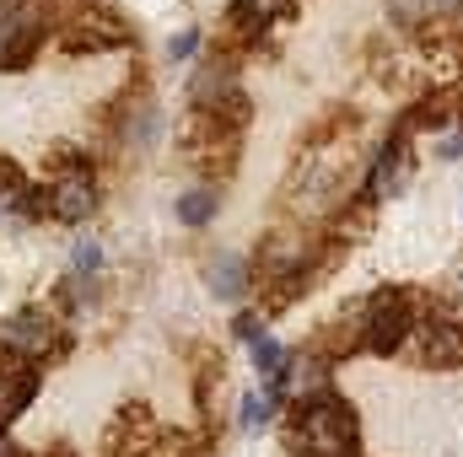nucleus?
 Returning a JSON list of instances; mask_svg holds the SVG:
<instances>
[{"instance_id":"obj_1","label":"nucleus","mask_w":463,"mask_h":457,"mask_svg":"<svg viewBox=\"0 0 463 457\" xmlns=\"http://www.w3.org/2000/svg\"><path fill=\"white\" fill-rule=\"evenodd\" d=\"M355 409L329 387L307 404L291 409V431H286V447L297 457H355Z\"/></svg>"},{"instance_id":"obj_2","label":"nucleus","mask_w":463,"mask_h":457,"mask_svg":"<svg viewBox=\"0 0 463 457\" xmlns=\"http://www.w3.org/2000/svg\"><path fill=\"white\" fill-rule=\"evenodd\" d=\"M415 323H420L415 296H410V291H399V285H383V291H372V296L355 307V344H361V350H372V355L410 350Z\"/></svg>"},{"instance_id":"obj_3","label":"nucleus","mask_w":463,"mask_h":457,"mask_svg":"<svg viewBox=\"0 0 463 457\" xmlns=\"http://www.w3.org/2000/svg\"><path fill=\"white\" fill-rule=\"evenodd\" d=\"M43 210H49L54 221H87V216L98 210V178H92V167H81V162L60 167V178H54Z\"/></svg>"},{"instance_id":"obj_4","label":"nucleus","mask_w":463,"mask_h":457,"mask_svg":"<svg viewBox=\"0 0 463 457\" xmlns=\"http://www.w3.org/2000/svg\"><path fill=\"white\" fill-rule=\"evenodd\" d=\"M54 340H60V323H54L43 307H22V312H11V318L0 323V344H5L11 355H22V360L49 355Z\"/></svg>"},{"instance_id":"obj_5","label":"nucleus","mask_w":463,"mask_h":457,"mask_svg":"<svg viewBox=\"0 0 463 457\" xmlns=\"http://www.w3.org/2000/svg\"><path fill=\"white\" fill-rule=\"evenodd\" d=\"M38 38H43V22H38L27 5L0 0V70H22V65L33 60Z\"/></svg>"},{"instance_id":"obj_6","label":"nucleus","mask_w":463,"mask_h":457,"mask_svg":"<svg viewBox=\"0 0 463 457\" xmlns=\"http://www.w3.org/2000/svg\"><path fill=\"white\" fill-rule=\"evenodd\" d=\"M33 393H38V366L22 360V355H11V350L0 344V436H5V425L33 404Z\"/></svg>"},{"instance_id":"obj_7","label":"nucleus","mask_w":463,"mask_h":457,"mask_svg":"<svg viewBox=\"0 0 463 457\" xmlns=\"http://www.w3.org/2000/svg\"><path fill=\"white\" fill-rule=\"evenodd\" d=\"M404 173H410V129H399V135L377 151L372 178H366V200H383L388 189H399V183H404Z\"/></svg>"},{"instance_id":"obj_8","label":"nucleus","mask_w":463,"mask_h":457,"mask_svg":"<svg viewBox=\"0 0 463 457\" xmlns=\"http://www.w3.org/2000/svg\"><path fill=\"white\" fill-rule=\"evenodd\" d=\"M205 280H211V291H216L222 302H237V296L248 291V264H242L237 253H216L211 269H205Z\"/></svg>"},{"instance_id":"obj_9","label":"nucleus","mask_w":463,"mask_h":457,"mask_svg":"<svg viewBox=\"0 0 463 457\" xmlns=\"http://www.w3.org/2000/svg\"><path fill=\"white\" fill-rule=\"evenodd\" d=\"M286 11H291V0H232V27L237 33H264Z\"/></svg>"},{"instance_id":"obj_10","label":"nucleus","mask_w":463,"mask_h":457,"mask_svg":"<svg viewBox=\"0 0 463 457\" xmlns=\"http://www.w3.org/2000/svg\"><path fill=\"white\" fill-rule=\"evenodd\" d=\"M33 205H38V194L22 178V167L16 162H0V210H33Z\"/></svg>"},{"instance_id":"obj_11","label":"nucleus","mask_w":463,"mask_h":457,"mask_svg":"<svg viewBox=\"0 0 463 457\" xmlns=\"http://www.w3.org/2000/svg\"><path fill=\"white\" fill-rule=\"evenodd\" d=\"M211 216H216V194H211V189H189V194L178 200V221H184V227H205Z\"/></svg>"},{"instance_id":"obj_12","label":"nucleus","mask_w":463,"mask_h":457,"mask_svg":"<svg viewBox=\"0 0 463 457\" xmlns=\"http://www.w3.org/2000/svg\"><path fill=\"white\" fill-rule=\"evenodd\" d=\"M275 404H280V393H275V387H269V393H248V398H242V431H259V425H269Z\"/></svg>"},{"instance_id":"obj_13","label":"nucleus","mask_w":463,"mask_h":457,"mask_svg":"<svg viewBox=\"0 0 463 457\" xmlns=\"http://www.w3.org/2000/svg\"><path fill=\"white\" fill-rule=\"evenodd\" d=\"M253 366H259V371H264V377L275 382V377L286 371V350L269 340V334H259V340H253Z\"/></svg>"},{"instance_id":"obj_14","label":"nucleus","mask_w":463,"mask_h":457,"mask_svg":"<svg viewBox=\"0 0 463 457\" xmlns=\"http://www.w3.org/2000/svg\"><path fill=\"white\" fill-rule=\"evenodd\" d=\"M71 264H76V275H98V264H103V247L98 242H76V253H71Z\"/></svg>"},{"instance_id":"obj_15","label":"nucleus","mask_w":463,"mask_h":457,"mask_svg":"<svg viewBox=\"0 0 463 457\" xmlns=\"http://www.w3.org/2000/svg\"><path fill=\"white\" fill-rule=\"evenodd\" d=\"M194 49H200V33H178V38L167 43V54H173V60H189Z\"/></svg>"},{"instance_id":"obj_16","label":"nucleus","mask_w":463,"mask_h":457,"mask_svg":"<svg viewBox=\"0 0 463 457\" xmlns=\"http://www.w3.org/2000/svg\"><path fill=\"white\" fill-rule=\"evenodd\" d=\"M437 156H442V162L463 156V129H458V135H442V140H437Z\"/></svg>"},{"instance_id":"obj_17","label":"nucleus","mask_w":463,"mask_h":457,"mask_svg":"<svg viewBox=\"0 0 463 457\" xmlns=\"http://www.w3.org/2000/svg\"><path fill=\"white\" fill-rule=\"evenodd\" d=\"M0 457H16V447H11V442H5V436H0Z\"/></svg>"}]
</instances>
